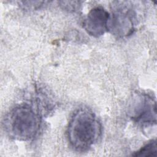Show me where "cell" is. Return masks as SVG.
<instances>
[{
    "label": "cell",
    "mask_w": 157,
    "mask_h": 157,
    "mask_svg": "<svg viewBox=\"0 0 157 157\" xmlns=\"http://www.w3.org/2000/svg\"><path fill=\"white\" fill-rule=\"evenodd\" d=\"M67 133L72 147L83 151L88 150L96 142L101 133V126L91 111L82 108L73 115Z\"/></svg>",
    "instance_id": "cell-1"
},
{
    "label": "cell",
    "mask_w": 157,
    "mask_h": 157,
    "mask_svg": "<svg viewBox=\"0 0 157 157\" xmlns=\"http://www.w3.org/2000/svg\"><path fill=\"white\" fill-rule=\"evenodd\" d=\"M6 124L12 137L20 140H29L37 134L40 118L33 107L28 104H21L11 110Z\"/></svg>",
    "instance_id": "cell-2"
},
{
    "label": "cell",
    "mask_w": 157,
    "mask_h": 157,
    "mask_svg": "<svg viewBox=\"0 0 157 157\" xmlns=\"http://www.w3.org/2000/svg\"><path fill=\"white\" fill-rule=\"evenodd\" d=\"M112 17L109 20V29L118 36H126L133 33L134 13L128 2H117Z\"/></svg>",
    "instance_id": "cell-3"
},
{
    "label": "cell",
    "mask_w": 157,
    "mask_h": 157,
    "mask_svg": "<svg viewBox=\"0 0 157 157\" xmlns=\"http://www.w3.org/2000/svg\"><path fill=\"white\" fill-rule=\"evenodd\" d=\"M132 119L141 124L148 125L156 123V104L154 100L146 94H140L134 98L131 107Z\"/></svg>",
    "instance_id": "cell-4"
},
{
    "label": "cell",
    "mask_w": 157,
    "mask_h": 157,
    "mask_svg": "<svg viewBox=\"0 0 157 157\" xmlns=\"http://www.w3.org/2000/svg\"><path fill=\"white\" fill-rule=\"evenodd\" d=\"M109 13L101 7H96L91 9L86 17L83 26L91 36L99 37L109 30Z\"/></svg>",
    "instance_id": "cell-5"
},
{
    "label": "cell",
    "mask_w": 157,
    "mask_h": 157,
    "mask_svg": "<svg viewBox=\"0 0 157 157\" xmlns=\"http://www.w3.org/2000/svg\"><path fill=\"white\" fill-rule=\"evenodd\" d=\"M156 142L155 140H153L135 152L132 155L135 156H156Z\"/></svg>",
    "instance_id": "cell-6"
}]
</instances>
